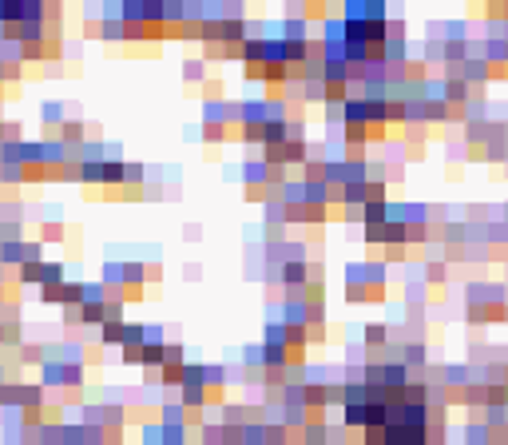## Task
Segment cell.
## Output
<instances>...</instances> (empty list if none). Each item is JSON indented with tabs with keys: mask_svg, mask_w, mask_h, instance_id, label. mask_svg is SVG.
<instances>
[{
	"mask_svg": "<svg viewBox=\"0 0 508 445\" xmlns=\"http://www.w3.org/2000/svg\"><path fill=\"white\" fill-rule=\"evenodd\" d=\"M365 342H369V346H381V342H385V330H381V326H369V330H365Z\"/></svg>",
	"mask_w": 508,
	"mask_h": 445,
	"instance_id": "cell-4",
	"label": "cell"
},
{
	"mask_svg": "<svg viewBox=\"0 0 508 445\" xmlns=\"http://www.w3.org/2000/svg\"><path fill=\"white\" fill-rule=\"evenodd\" d=\"M206 60H183V79H190V84H203L206 79Z\"/></svg>",
	"mask_w": 508,
	"mask_h": 445,
	"instance_id": "cell-1",
	"label": "cell"
},
{
	"mask_svg": "<svg viewBox=\"0 0 508 445\" xmlns=\"http://www.w3.org/2000/svg\"><path fill=\"white\" fill-rule=\"evenodd\" d=\"M203 140H206V143L222 140V124H203Z\"/></svg>",
	"mask_w": 508,
	"mask_h": 445,
	"instance_id": "cell-3",
	"label": "cell"
},
{
	"mask_svg": "<svg viewBox=\"0 0 508 445\" xmlns=\"http://www.w3.org/2000/svg\"><path fill=\"white\" fill-rule=\"evenodd\" d=\"M79 140H84V124L68 120V124L60 127V143H79Z\"/></svg>",
	"mask_w": 508,
	"mask_h": 445,
	"instance_id": "cell-2",
	"label": "cell"
}]
</instances>
